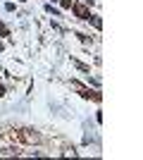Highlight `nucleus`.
I'll return each mask as SVG.
<instances>
[{
    "instance_id": "39448f33",
    "label": "nucleus",
    "mask_w": 143,
    "mask_h": 160,
    "mask_svg": "<svg viewBox=\"0 0 143 160\" xmlns=\"http://www.w3.org/2000/svg\"><path fill=\"white\" fill-rule=\"evenodd\" d=\"M45 12H50V14H53V17H57V14H60V12H57V10H55L53 5H45Z\"/></svg>"
},
{
    "instance_id": "423d86ee",
    "label": "nucleus",
    "mask_w": 143,
    "mask_h": 160,
    "mask_svg": "<svg viewBox=\"0 0 143 160\" xmlns=\"http://www.w3.org/2000/svg\"><path fill=\"white\" fill-rule=\"evenodd\" d=\"M62 2V7H64V10H69V7H72V0H60Z\"/></svg>"
},
{
    "instance_id": "7ed1b4c3",
    "label": "nucleus",
    "mask_w": 143,
    "mask_h": 160,
    "mask_svg": "<svg viewBox=\"0 0 143 160\" xmlns=\"http://www.w3.org/2000/svg\"><path fill=\"white\" fill-rule=\"evenodd\" d=\"M88 19H91V22H93V27H95V29H100V27H102V22H100V19H98V17H93V14H91Z\"/></svg>"
},
{
    "instance_id": "f257e3e1",
    "label": "nucleus",
    "mask_w": 143,
    "mask_h": 160,
    "mask_svg": "<svg viewBox=\"0 0 143 160\" xmlns=\"http://www.w3.org/2000/svg\"><path fill=\"white\" fill-rule=\"evenodd\" d=\"M72 10H74V14L79 17V19H88V17H91V12L83 5H74V2H72Z\"/></svg>"
},
{
    "instance_id": "6e6552de",
    "label": "nucleus",
    "mask_w": 143,
    "mask_h": 160,
    "mask_svg": "<svg viewBox=\"0 0 143 160\" xmlns=\"http://www.w3.org/2000/svg\"><path fill=\"white\" fill-rule=\"evenodd\" d=\"M83 2H93V0H83Z\"/></svg>"
},
{
    "instance_id": "f03ea898",
    "label": "nucleus",
    "mask_w": 143,
    "mask_h": 160,
    "mask_svg": "<svg viewBox=\"0 0 143 160\" xmlns=\"http://www.w3.org/2000/svg\"><path fill=\"white\" fill-rule=\"evenodd\" d=\"M24 139L26 141H38L41 136H38V134H31V129H24Z\"/></svg>"
},
{
    "instance_id": "20e7f679",
    "label": "nucleus",
    "mask_w": 143,
    "mask_h": 160,
    "mask_svg": "<svg viewBox=\"0 0 143 160\" xmlns=\"http://www.w3.org/2000/svg\"><path fill=\"white\" fill-rule=\"evenodd\" d=\"M0 36H10V29H7L2 22H0Z\"/></svg>"
},
{
    "instance_id": "0eeeda50",
    "label": "nucleus",
    "mask_w": 143,
    "mask_h": 160,
    "mask_svg": "<svg viewBox=\"0 0 143 160\" xmlns=\"http://www.w3.org/2000/svg\"><path fill=\"white\" fill-rule=\"evenodd\" d=\"M2 96H5V86H2V84H0V98H2Z\"/></svg>"
}]
</instances>
